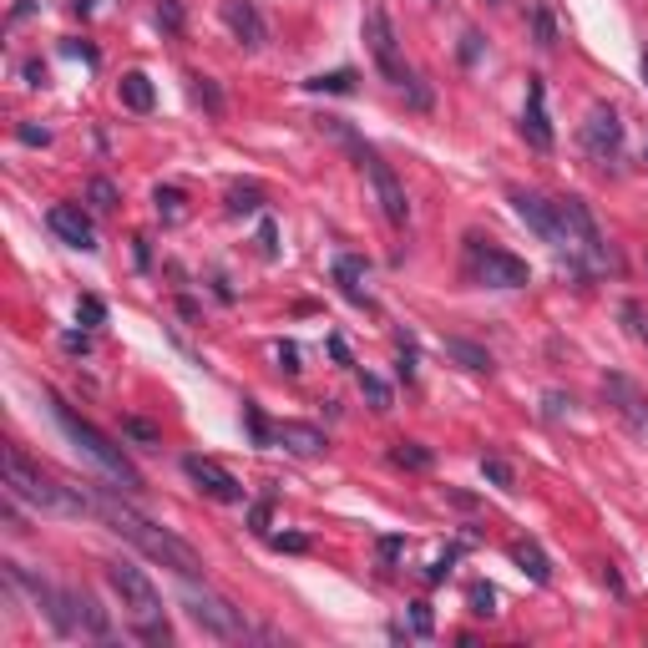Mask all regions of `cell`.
I'll return each instance as SVG.
<instances>
[{"label": "cell", "mask_w": 648, "mask_h": 648, "mask_svg": "<svg viewBox=\"0 0 648 648\" xmlns=\"http://www.w3.org/2000/svg\"><path fill=\"white\" fill-rule=\"evenodd\" d=\"M92 517H102L117 537H127L142 557H152V562H162V567H173L178 578H203V557L183 542V537H173L168 527H157V522H147L137 507H127L122 497H112V492H92Z\"/></svg>", "instance_id": "cell-1"}, {"label": "cell", "mask_w": 648, "mask_h": 648, "mask_svg": "<svg viewBox=\"0 0 648 648\" xmlns=\"http://www.w3.org/2000/svg\"><path fill=\"white\" fill-rule=\"evenodd\" d=\"M466 603H471L476 618H497V588H492V583H471V588H466Z\"/></svg>", "instance_id": "cell-25"}, {"label": "cell", "mask_w": 648, "mask_h": 648, "mask_svg": "<svg viewBox=\"0 0 648 648\" xmlns=\"http://www.w3.org/2000/svg\"><path fill=\"white\" fill-rule=\"evenodd\" d=\"M360 395L370 400V411H390V385H385L380 375L365 370V375H360Z\"/></svg>", "instance_id": "cell-26"}, {"label": "cell", "mask_w": 648, "mask_h": 648, "mask_svg": "<svg viewBox=\"0 0 648 648\" xmlns=\"http://www.w3.org/2000/svg\"><path fill=\"white\" fill-rule=\"evenodd\" d=\"M16 137H21L26 147H46V142H51V132H46V127H36V122H21V127H16Z\"/></svg>", "instance_id": "cell-37"}, {"label": "cell", "mask_w": 648, "mask_h": 648, "mask_svg": "<svg viewBox=\"0 0 648 648\" xmlns=\"http://www.w3.org/2000/svg\"><path fill=\"white\" fill-rule=\"evenodd\" d=\"M183 608H188V618L203 628V633H213V638H254V628H249V618H243V608H233L228 598H218V593H188L183 598Z\"/></svg>", "instance_id": "cell-9"}, {"label": "cell", "mask_w": 648, "mask_h": 648, "mask_svg": "<svg viewBox=\"0 0 648 648\" xmlns=\"http://www.w3.org/2000/svg\"><path fill=\"white\" fill-rule=\"evenodd\" d=\"M365 46H370V56H375V66H380V76L385 81H395V87H411V66H405V56H400V41H395V26H390V16H385V6H370L365 11Z\"/></svg>", "instance_id": "cell-8"}, {"label": "cell", "mask_w": 648, "mask_h": 648, "mask_svg": "<svg viewBox=\"0 0 648 648\" xmlns=\"http://www.w3.org/2000/svg\"><path fill=\"white\" fill-rule=\"evenodd\" d=\"M81 319H87V324H102V319H107V304H102L97 294H87V299H81Z\"/></svg>", "instance_id": "cell-40"}, {"label": "cell", "mask_w": 648, "mask_h": 648, "mask_svg": "<svg viewBox=\"0 0 648 648\" xmlns=\"http://www.w3.org/2000/svg\"><path fill=\"white\" fill-rule=\"evenodd\" d=\"M512 208H517V218L542 238V243H562V223H557V203L552 198H537V193H512Z\"/></svg>", "instance_id": "cell-12"}, {"label": "cell", "mask_w": 648, "mask_h": 648, "mask_svg": "<svg viewBox=\"0 0 648 648\" xmlns=\"http://www.w3.org/2000/svg\"><path fill=\"white\" fill-rule=\"evenodd\" d=\"M330 355H335V360H340V365H350V345H345V340H340V335H330Z\"/></svg>", "instance_id": "cell-46"}, {"label": "cell", "mask_w": 648, "mask_h": 648, "mask_svg": "<svg viewBox=\"0 0 648 648\" xmlns=\"http://www.w3.org/2000/svg\"><path fill=\"white\" fill-rule=\"evenodd\" d=\"M411 628L426 638L431 633V603H411Z\"/></svg>", "instance_id": "cell-42"}, {"label": "cell", "mask_w": 648, "mask_h": 648, "mask_svg": "<svg viewBox=\"0 0 648 648\" xmlns=\"http://www.w3.org/2000/svg\"><path fill=\"white\" fill-rule=\"evenodd\" d=\"M274 441H279L284 451H294V456H319L324 446H330L319 426H304V421H279V426H274Z\"/></svg>", "instance_id": "cell-18"}, {"label": "cell", "mask_w": 648, "mask_h": 648, "mask_svg": "<svg viewBox=\"0 0 648 648\" xmlns=\"http://www.w3.org/2000/svg\"><path fill=\"white\" fill-rule=\"evenodd\" d=\"M557 41V31H552V16H547V6H537V46H552Z\"/></svg>", "instance_id": "cell-41"}, {"label": "cell", "mask_w": 648, "mask_h": 648, "mask_svg": "<svg viewBox=\"0 0 648 648\" xmlns=\"http://www.w3.org/2000/svg\"><path fill=\"white\" fill-rule=\"evenodd\" d=\"M400 380H416V350H400Z\"/></svg>", "instance_id": "cell-44"}, {"label": "cell", "mask_w": 648, "mask_h": 648, "mask_svg": "<svg viewBox=\"0 0 648 648\" xmlns=\"http://www.w3.org/2000/svg\"><path fill=\"white\" fill-rule=\"evenodd\" d=\"M557 223H562V243H557V254H567V264L583 269V274H603L613 269V249H608V238L603 228L593 223L588 203L583 198H557Z\"/></svg>", "instance_id": "cell-3"}, {"label": "cell", "mask_w": 648, "mask_h": 648, "mask_svg": "<svg viewBox=\"0 0 648 648\" xmlns=\"http://www.w3.org/2000/svg\"><path fill=\"white\" fill-rule=\"evenodd\" d=\"M61 593H66V608H71V623H76V633L112 638V618H107V608H97V598L76 593V588H61Z\"/></svg>", "instance_id": "cell-17"}, {"label": "cell", "mask_w": 648, "mask_h": 648, "mask_svg": "<svg viewBox=\"0 0 648 648\" xmlns=\"http://www.w3.org/2000/svg\"><path fill=\"white\" fill-rule=\"evenodd\" d=\"M466 264H471L476 284H486V289H527V279H532V269L517 254L486 243L481 233H466Z\"/></svg>", "instance_id": "cell-7"}, {"label": "cell", "mask_w": 648, "mask_h": 648, "mask_svg": "<svg viewBox=\"0 0 648 648\" xmlns=\"http://www.w3.org/2000/svg\"><path fill=\"white\" fill-rule=\"evenodd\" d=\"M365 274H370V264H365V259H355V254L335 259V279H340V289H345V299H350V304H370V299H365V289H360V284H365Z\"/></svg>", "instance_id": "cell-19"}, {"label": "cell", "mask_w": 648, "mask_h": 648, "mask_svg": "<svg viewBox=\"0 0 648 648\" xmlns=\"http://www.w3.org/2000/svg\"><path fill=\"white\" fill-rule=\"evenodd\" d=\"M152 203H157V213H162V218H173V223H178V218L188 213V208H183L188 198H183L178 188H157V198H152Z\"/></svg>", "instance_id": "cell-30"}, {"label": "cell", "mask_w": 648, "mask_h": 648, "mask_svg": "<svg viewBox=\"0 0 648 648\" xmlns=\"http://www.w3.org/2000/svg\"><path fill=\"white\" fill-rule=\"evenodd\" d=\"M603 395H608V405H618V416H623L628 426H648V395H643L628 375H608V380H603Z\"/></svg>", "instance_id": "cell-16"}, {"label": "cell", "mask_w": 648, "mask_h": 648, "mask_svg": "<svg viewBox=\"0 0 648 648\" xmlns=\"http://www.w3.org/2000/svg\"><path fill=\"white\" fill-rule=\"evenodd\" d=\"M193 97L208 102V112H223V97H218V87H213L208 76H193Z\"/></svg>", "instance_id": "cell-32"}, {"label": "cell", "mask_w": 648, "mask_h": 648, "mask_svg": "<svg viewBox=\"0 0 648 648\" xmlns=\"http://www.w3.org/2000/svg\"><path fill=\"white\" fill-rule=\"evenodd\" d=\"M304 87H309V92H335V97H345V92H355V71H324V76H309Z\"/></svg>", "instance_id": "cell-24"}, {"label": "cell", "mask_w": 648, "mask_h": 648, "mask_svg": "<svg viewBox=\"0 0 648 648\" xmlns=\"http://www.w3.org/2000/svg\"><path fill=\"white\" fill-rule=\"evenodd\" d=\"M249 527H254V532H269V502H254V512H249Z\"/></svg>", "instance_id": "cell-43"}, {"label": "cell", "mask_w": 648, "mask_h": 648, "mask_svg": "<svg viewBox=\"0 0 648 648\" xmlns=\"http://www.w3.org/2000/svg\"><path fill=\"white\" fill-rule=\"evenodd\" d=\"M51 416H56V426L76 441V451H81V456H92V461H97L112 481H122L127 492H137V486H142V471L127 461V451H122V446H112V441H107L92 421H81V416L71 411V405H66L61 395H51Z\"/></svg>", "instance_id": "cell-5"}, {"label": "cell", "mask_w": 648, "mask_h": 648, "mask_svg": "<svg viewBox=\"0 0 648 648\" xmlns=\"http://www.w3.org/2000/svg\"><path fill=\"white\" fill-rule=\"evenodd\" d=\"M512 557H517V567H522L532 583H547V578H552V562H547V552H542L537 542H512Z\"/></svg>", "instance_id": "cell-21"}, {"label": "cell", "mask_w": 648, "mask_h": 648, "mask_svg": "<svg viewBox=\"0 0 648 648\" xmlns=\"http://www.w3.org/2000/svg\"><path fill=\"white\" fill-rule=\"evenodd\" d=\"M157 21L168 26V31H183V11H178V0H157Z\"/></svg>", "instance_id": "cell-36"}, {"label": "cell", "mask_w": 648, "mask_h": 648, "mask_svg": "<svg viewBox=\"0 0 648 648\" xmlns=\"http://www.w3.org/2000/svg\"><path fill=\"white\" fill-rule=\"evenodd\" d=\"M6 497L31 502V507H41V512H61V517L92 512V492L66 486V481H51L21 446H6Z\"/></svg>", "instance_id": "cell-2"}, {"label": "cell", "mask_w": 648, "mask_h": 648, "mask_svg": "<svg viewBox=\"0 0 648 648\" xmlns=\"http://www.w3.org/2000/svg\"><path fill=\"white\" fill-rule=\"evenodd\" d=\"M522 137L537 147V152H552L557 132H552V117H547V87L542 76H527V107H522Z\"/></svg>", "instance_id": "cell-11"}, {"label": "cell", "mask_w": 648, "mask_h": 648, "mask_svg": "<svg viewBox=\"0 0 648 648\" xmlns=\"http://www.w3.org/2000/svg\"><path fill=\"white\" fill-rule=\"evenodd\" d=\"M390 461L405 466V471H426V466H431V451H426L421 441H395V446H390Z\"/></svg>", "instance_id": "cell-23"}, {"label": "cell", "mask_w": 648, "mask_h": 648, "mask_svg": "<svg viewBox=\"0 0 648 648\" xmlns=\"http://www.w3.org/2000/svg\"><path fill=\"white\" fill-rule=\"evenodd\" d=\"M583 147H588L593 157H613V152L623 147V122H618L613 107H593V112H588V122H583Z\"/></svg>", "instance_id": "cell-15"}, {"label": "cell", "mask_w": 648, "mask_h": 648, "mask_svg": "<svg viewBox=\"0 0 648 648\" xmlns=\"http://www.w3.org/2000/svg\"><path fill=\"white\" fill-rule=\"evenodd\" d=\"M456 557H461V552H456V547H451V552H441V557H436V562H431V567H426V583H441V578H446V573H451V567H456Z\"/></svg>", "instance_id": "cell-34"}, {"label": "cell", "mask_w": 648, "mask_h": 648, "mask_svg": "<svg viewBox=\"0 0 648 648\" xmlns=\"http://www.w3.org/2000/svg\"><path fill=\"white\" fill-rule=\"evenodd\" d=\"M87 198H92V208H97V213H112V208H117V183L92 178V183H87Z\"/></svg>", "instance_id": "cell-29"}, {"label": "cell", "mask_w": 648, "mask_h": 648, "mask_svg": "<svg viewBox=\"0 0 648 648\" xmlns=\"http://www.w3.org/2000/svg\"><path fill=\"white\" fill-rule=\"evenodd\" d=\"M183 471H188V481L198 486V492H208L213 502H243V486L213 456H183Z\"/></svg>", "instance_id": "cell-10"}, {"label": "cell", "mask_w": 648, "mask_h": 648, "mask_svg": "<svg viewBox=\"0 0 648 648\" xmlns=\"http://www.w3.org/2000/svg\"><path fill=\"white\" fill-rule=\"evenodd\" d=\"M243 421H249V436H254L259 446H269V441H274V426L259 416V405H243Z\"/></svg>", "instance_id": "cell-31"}, {"label": "cell", "mask_w": 648, "mask_h": 648, "mask_svg": "<svg viewBox=\"0 0 648 648\" xmlns=\"http://www.w3.org/2000/svg\"><path fill=\"white\" fill-rule=\"evenodd\" d=\"M122 431H127L132 441H142V446H152V441H157V426H152V421H137V416H127V421H122Z\"/></svg>", "instance_id": "cell-33"}, {"label": "cell", "mask_w": 648, "mask_h": 648, "mask_svg": "<svg viewBox=\"0 0 648 648\" xmlns=\"http://www.w3.org/2000/svg\"><path fill=\"white\" fill-rule=\"evenodd\" d=\"M264 203V193L254 188V183H238V188H228V213H254Z\"/></svg>", "instance_id": "cell-28"}, {"label": "cell", "mask_w": 648, "mask_h": 648, "mask_svg": "<svg viewBox=\"0 0 648 648\" xmlns=\"http://www.w3.org/2000/svg\"><path fill=\"white\" fill-rule=\"evenodd\" d=\"M481 476L492 481V486H502V492H512V461H502V456H481Z\"/></svg>", "instance_id": "cell-27"}, {"label": "cell", "mask_w": 648, "mask_h": 648, "mask_svg": "<svg viewBox=\"0 0 648 648\" xmlns=\"http://www.w3.org/2000/svg\"><path fill=\"white\" fill-rule=\"evenodd\" d=\"M107 583L117 588L122 608L132 613V633L147 638V643H173V628L162 623V598L152 588V578L132 562H107Z\"/></svg>", "instance_id": "cell-4"}, {"label": "cell", "mask_w": 648, "mask_h": 648, "mask_svg": "<svg viewBox=\"0 0 648 648\" xmlns=\"http://www.w3.org/2000/svg\"><path fill=\"white\" fill-rule=\"evenodd\" d=\"M223 21H228V31L238 36V46H249V51H259V46L269 41V26H264V16H259L254 0H223Z\"/></svg>", "instance_id": "cell-14"}, {"label": "cell", "mask_w": 648, "mask_h": 648, "mask_svg": "<svg viewBox=\"0 0 648 648\" xmlns=\"http://www.w3.org/2000/svg\"><path fill=\"white\" fill-rule=\"evenodd\" d=\"M46 223H51V233H56L61 243H71V249H81V254H92V249H97V233H92V218L81 213L76 203H56V208L46 213Z\"/></svg>", "instance_id": "cell-13"}, {"label": "cell", "mask_w": 648, "mask_h": 648, "mask_svg": "<svg viewBox=\"0 0 648 648\" xmlns=\"http://www.w3.org/2000/svg\"><path fill=\"white\" fill-rule=\"evenodd\" d=\"M117 92H122V107H132V112H152L157 107V92H152V81L142 71H127L117 81Z\"/></svg>", "instance_id": "cell-20"}, {"label": "cell", "mask_w": 648, "mask_h": 648, "mask_svg": "<svg viewBox=\"0 0 648 648\" xmlns=\"http://www.w3.org/2000/svg\"><path fill=\"white\" fill-rule=\"evenodd\" d=\"M446 355L461 360V365L476 370V375H492V355H486L481 345H471V340H446Z\"/></svg>", "instance_id": "cell-22"}, {"label": "cell", "mask_w": 648, "mask_h": 648, "mask_svg": "<svg viewBox=\"0 0 648 648\" xmlns=\"http://www.w3.org/2000/svg\"><path fill=\"white\" fill-rule=\"evenodd\" d=\"M324 122H330V132H340L355 152H360V168L370 173V188H375V198H380V213H385V223L390 228H405V223H411V198H405V188H400V178H395V168H390V162L380 157V152H370L365 142H355L335 117H324Z\"/></svg>", "instance_id": "cell-6"}, {"label": "cell", "mask_w": 648, "mask_h": 648, "mask_svg": "<svg viewBox=\"0 0 648 648\" xmlns=\"http://www.w3.org/2000/svg\"><path fill=\"white\" fill-rule=\"evenodd\" d=\"M259 249H264V259L279 254V228H274V218H264V228H259Z\"/></svg>", "instance_id": "cell-39"}, {"label": "cell", "mask_w": 648, "mask_h": 648, "mask_svg": "<svg viewBox=\"0 0 648 648\" xmlns=\"http://www.w3.org/2000/svg\"><path fill=\"white\" fill-rule=\"evenodd\" d=\"M274 360H279V370H284V375H299V370H304L294 345H274Z\"/></svg>", "instance_id": "cell-38"}, {"label": "cell", "mask_w": 648, "mask_h": 648, "mask_svg": "<svg viewBox=\"0 0 648 648\" xmlns=\"http://www.w3.org/2000/svg\"><path fill=\"white\" fill-rule=\"evenodd\" d=\"M274 547H279V552H304V547H309V542H304V537H294V532H289V537H274Z\"/></svg>", "instance_id": "cell-45"}, {"label": "cell", "mask_w": 648, "mask_h": 648, "mask_svg": "<svg viewBox=\"0 0 648 648\" xmlns=\"http://www.w3.org/2000/svg\"><path fill=\"white\" fill-rule=\"evenodd\" d=\"M375 552H380V562H385V567H395V562H400V552H405V537H380V542H375Z\"/></svg>", "instance_id": "cell-35"}]
</instances>
